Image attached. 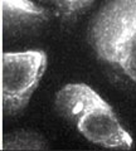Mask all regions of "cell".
<instances>
[{
    "label": "cell",
    "mask_w": 136,
    "mask_h": 151,
    "mask_svg": "<svg viewBox=\"0 0 136 151\" xmlns=\"http://www.w3.org/2000/svg\"><path fill=\"white\" fill-rule=\"evenodd\" d=\"M87 38L98 59L136 84V0H107L91 20Z\"/></svg>",
    "instance_id": "obj_2"
},
{
    "label": "cell",
    "mask_w": 136,
    "mask_h": 151,
    "mask_svg": "<svg viewBox=\"0 0 136 151\" xmlns=\"http://www.w3.org/2000/svg\"><path fill=\"white\" fill-rule=\"evenodd\" d=\"M65 18H73L90 8L95 0H44Z\"/></svg>",
    "instance_id": "obj_5"
},
{
    "label": "cell",
    "mask_w": 136,
    "mask_h": 151,
    "mask_svg": "<svg viewBox=\"0 0 136 151\" xmlns=\"http://www.w3.org/2000/svg\"><path fill=\"white\" fill-rule=\"evenodd\" d=\"M54 105L59 115L76 126L90 142L106 149H132L131 135L121 125L112 107L91 86L65 84L55 93Z\"/></svg>",
    "instance_id": "obj_1"
},
{
    "label": "cell",
    "mask_w": 136,
    "mask_h": 151,
    "mask_svg": "<svg viewBox=\"0 0 136 151\" xmlns=\"http://www.w3.org/2000/svg\"><path fill=\"white\" fill-rule=\"evenodd\" d=\"M4 15L12 23H29L42 22L47 18L44 8L38 6L32 0H3Z\"/></svg>",
    "instance_id": "obj_4"
},
{
    "label": "cell",
    "mask_w": 136,
    "mask_h": 151,
    "mask_svg": "<svg viewBox=\"0 0 136 151\" xmlns=\"http://www.w3.org/2000/svg\"><path fill=\"white\" fill-rule=\"evenodd\" d=\"M43 50L5 53L3 57V101L8 113L25 108L47 69Z\"/></svg>",
    "instance_id": "obj_3"
}]
</instances>
